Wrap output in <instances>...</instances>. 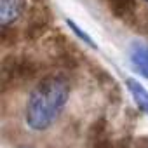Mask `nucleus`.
<instances>
[{
  "instance_id": "5",
  "label": "nucleus",
  "mask_w": 148,
  "mask_h": 148,
  "mask_svg": "<svg viewBox=\"0 0 148 148\" xmlns=\"http://www.w3.org/2000/svg\"><path fill=\"white\" fill-rule=\"evenodd\" d=\"M125 86H127V89H129V92H131L134 103L138 105V108H139L143 113L148 115V91H146L138 80H134V79H127V80H125Z\"/></svg>"
},
{
  "instance_id": "9",
  "label": "nucleus",
  "mask_w": 148,
  "mask_h": 148,
  "mask_svg": "<svg viewBox=\"0 0 148 148\" xmlns=\"http://www.w3.org/2000/svg\"><path fill=\"white\" fill-rule=\"evenodd\" d=\"M25 148H28V146H25Z\"/></svg>"
},
{
  "instance_id": "6",
  "label": "nucleus",
  "mask_w": 148,
  "mask_h": 148,
  "mask_svg": "<svg viewBox=\"0 0 148 148\" xmlns=\"http://www.w3.org/2000/svg\"><path fill=\"white\" fill-rule=\"evenodd\" d=\"M108 5L119 18H122L124 14L129 12V9L132 5V0H108Z\"/></svg>"
},
{
  "instance_id": "1",
  "label": "nucleus",
  "mask_w": 148,
  "mask_h": 148,
  "mask_svg": "<svg viewBox=\"0 0 148 148\" xmlns=\"http://www.w3.org/2000/svg\"><path fill=\"white\" fill-rule=\"evenodd\" d=\"M70 98V82L61 73L42 77L28 94L25 105V124L35 132L51 129L61 117Z\"/></svg>"
},
{
  "instance_id": "3",
  "label": "nucleus",
  "mask_w": 148,
  "mask_h": 148,
  "mask_svg": "<svg viewBox=\"0 0 148 148\" xmlns=\"http://www.w3.org/2000/svg\"><path fill=\"white\" fill-rule=\"evenodd\" d=\"M26 0H0V21L2 26L14 25L25 12Z\"/></svg>"
},
{
  "instance_id": "7",
  "label": "nucleus",
  "mask_w": 148,
  "mask_h": 148,
  "mask_svg": "<svg viewBox=\"0 0 148 148\" xmlns=\"http://www.w3.org/2000/svg\"><path fill=\"white\" fill-rule=\"evenodd\" d=\"M66 25H68V26H70V28L73 30V33H77V35H79V38H80V40H86V42H87V44H89L91 47H94V49H96V44L92 42V38H91V37H89L87 33H84V32H82V30H80V28H79V26H77L75 23H73V21L66 19Z\"/></svg>"
},
{
  "instance_id": "8",
  "label": "nucleus",
  "mask_w": 148,
  "mask_h": 148,
  "mask_svg": "<svg viewBox=\"0 0 148 148\" xmlns=\"http://www.w3.org/2000/svg\"><path fill=\"white\" fill-rule=\"evenodd\" d=\"M143 2H146V4H148V0H143Z\"/></svg>"
},
{
  "instance_id": "2",
  "label": "nucleus",
  "mask_w": 148,
  "mask_h": 148,
  "mask_svg": "<svg viewBox=\"0 0 148 148\" xmlns=\"http://www.w3.org/2000/svg\"><path fill=\"white\" fill-rule=\"evenodd\" d=\"M37 73V64L25 58V56H11L9 59L4 61V68H2V80L4 84H16V82H23L32 79Z\"/></svg>"
},
{
  "instance_id": "4",
  "label": "nucleus",
  "mask_w": 148,
  "mask_h": 148,
  "mask_svg": "<svg viewBox=\"0 0 148 148\" xmlns=\"http://www.w3.org/2000/svg\"><path fill=\"white\" fill-rule=\"evenodd\" d=\"M131 64L148 79V44H134L129 51Z\"/></svg>"
}]
</instances>
